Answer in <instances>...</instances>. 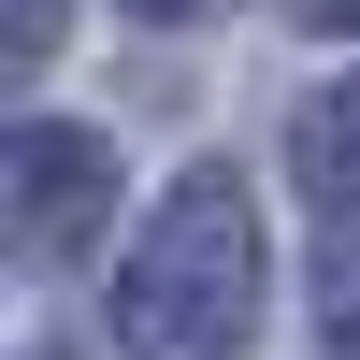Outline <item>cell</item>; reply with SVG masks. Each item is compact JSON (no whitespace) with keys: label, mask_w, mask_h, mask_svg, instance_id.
Masks as SVG:
<instances>
[{"label":"cell","mask_w":360,"mask_h":360,"mask_svg":"<svg viewBox=\"0 0 360 360\" xmlns=\"http://www.w3.org/2000/svg\"><path fill=\"white\" fill-rule=\"evenodd\" d=\"M101 217H115V144L29 130V144H15V245H29V259H72Z\"/></svg>","instance_id":"2"},{"label":"cell","mask_w":360,"mask_h":360,"mask_svg":"<svg viewBox=\"0 0 360 360\" xmlns=\"http://www.w3.org/2000/svg\"><path fill=\"white\" fill-rule=\"evenodd\" d=\"M303 15H317V29H346V15H360V0H303Z\"/></svg>","instance_id":"5"},{"label":"cell","mask_w":360,"mask_h":360,"mask_svg":"<svg viewBox=\"0 0 360 360\" xmlns=\"http://www.w3.org/2000/svg\"><path fill=\"white\" fill-rule=\"evenodd\" d=\"M245 317H259V202L231 173H188L115 274V332L130 360H231Z\"/></svg>","instance_id":"1"},{"label":"cell","mask_w":360,"mask_h":360,"mask_svg":"<svg viewBox=\"0 0 360 360\" xmlns=\"http://www.w3.org/2000/svg\"><path fill=\"white\" fill-rule=\"evenodd\" d=\"M130 15H217V0H130Z\"/></svg>","instance_id":"4"},{"label":"cell","mask_w":360,"mask_h":360,"mask_svg":"<svg viewBox=\"0 0 360 360\" xmlns=\"http://www.w3.org/2000/svg\"><path fill=\"white\" fill-rule=\"evenodd\" d=\"M303 173H317V188H332V202H346V217H360V72H346V86H332V101H317V115H303Z\"/></svg>","instance_id":"3"}]
</instances>
